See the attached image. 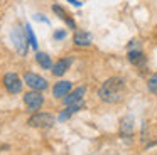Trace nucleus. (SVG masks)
Segmentation results:
<instances>
[{
  "mask_svg": "<svg viewBox=\"0 0 157 155\" xmlns=\"http://www.w3.org/2000/svg\"><path fill=\"white\" fill-rule=\"evenodd\" d=\"M125 79L120 76H112L100 86L98 96L103 103L115 104L125 98Z\"/></svg>",
  "mask_w": 157,
  "mask_h": 155,
  "instance_id": "obj_1",
  "label": "nucleus"
},
{
  "mask_svg": "<svg viewBox=\"0 0 157 155\" xmlns=\"http://www.w3.org/2000/svg\"><path fill=\"white\" fill-rule=\"evenodd\" d=\"M27 123L32 128H49L54 123V116L51 113H36L29 118Z\"/></svg>",
  "mask_w": 157,
  "mask_h": 155,
  "instance_id": "obj_2",
  "label": "nucleus"
},
{
  "mask_svg": "<svg viewBox=\"0 0 157 155\" xmlns=\"http://www.w3.org/2000/svg\"><path fill=\"white\" fill-rule=\"evenodd\" d=\"M22 81H21V78L17 76L15 73H7L4 76V86H5V89H7V93H10V94H19L22 91Z\"/></svg>",
  "mask_w": 157,
  "mask_h": 155,
  "instance_id": "obj_3",
  "label": "nucleus"
},
{
  "mask_svg": "<svg viewBox=\"0 0 157 155\" xmlns=\"http://www.w3.org/2000/svg\"><path fill=\"white\" fill-rule=\"evenodd\" d=\"M24 101L31 111H37L44 104V96L41 94V91L34 89V91H29V93L24 94Z\"/></svg>",
  "mask_w": 157,
  "mask_h": 155,
  "instance_id": "obj_4",
  "label": "nucleus"
},
{
  "mask_svg": "<svg viewBox=\"0 0 157 155\" xmlns=\"http://www.w3.org/2000/svg\"><path fill=\"white\" fill-rule=\"evenodd\" d=\"M24 81L27 83L29 88L37 89V91H44V89H48V86H49L48 81H46L44 78H41L39 74H34V73H25Z\"/></svg>",
  "mask_w": 157,
  "mask_h": 155,
  "instance_id": "obj_5",
  "label": "nucleus"
},
{
  "mask_svg": "<svg viewBox=\"0 0 157 155\" xmlns=\"http://www.w3.org/2000/svg\"><path fill=\"white\" fill-rule=\"evenodd\" d=\"M12 39H14V46L15 49H17V52L21 54V56H25L29 51V46H27V36L24 37V34L21 32V29L19 27H15L14 32H12Z\"/></svg>",
  "mask_w": 157,
  "mask_h": 155,
  "instance_id": "obj_6",
  "label": "nucleus"
},
{
  "mask_svg": "<svg viewBox=\"0 0 157 155\" xmlns=\"http://www.w3.org/2000/svg\"><path fill=\"white\" fill-rule=\"evenodd\" d=\"M127 57H128L130 64H133L135 67H145L147 64V57L140 49H130L127 52Z\"/></svg>",
  "mask_w": 157,
  "mask_h": 155,
  "instance_id": "obj_7",
  "label": "nucleus"
},
{
  "mask_svg": "<svg viewBox=\"0 0 157 155\" xmlns=\"http://www.w3.org/2000/svg\"><path fill=\"white\" fill-rule=\"evenodd\" d=\"M85 93H86V88L85 86L76 88L75 91H69V93L63 98V103H64V104H75V103H78V101H83Z\"/></svg>",
  "mask_w": 157,
  "mask_h": 155,
  "instance_id": "obj_8",
  "label": "nucleus"
},
{
  "mask_svg": "<svg viewBox=\"0 0 157 155\" xmlns=\"http://www.w3.org/2000/svg\"><path fill=\"white\" fill-rule=\"evenodd\" d=\"M73 84L69 83V81H59V83L54 84V88H52V96L54 98H64L66 94L71 91Z\"/></svg>",
  "mask_w": 157,
  "mask_h": 155,
  "instance_id": "obj_9",
  "label": "nucleus"
},
{
  "mask_svg": "<svg viewBox=\"0 0 157 155\" xmlns=\"http://www.w3.org/2000/svg\"><path fill=\"white\" fill-rule=\"evenodd\" d=\"M73 40H75L76 46L88 47V46H91L93 37H91V34H90V32H85V30H78V32L75 34V37H73Z\"/></svg>",
  "mask_w": 157,
  "mask_h": 155,
  "instance_id": "obj_10",
  "label": "nucleus"
},
{
  "mask_svg": "<svg viewBox=\"0 0 157 155\" xmlns=\"http://www.w3.org/2000/svg\"><path fill=\"white\" fill-rule=\"evenodd\" d=\"M71 62H73L71 57H68V59H59L58 62H54L51 67L52 74H54V76H63V74L68 71V67L71 66Z\"/></svg>",
  "mask_w": 157,
  "mask_h": 155,
  "instance_id": "obj_11",
  "label": "nucleus"
},
{
  "mask_svg": "<svg viewBox=\"0 0 157 155\" xmlns=\"http://www.w3.org/2000/svg\"><path fill=\"white\" fill-rule=\"evenodd\" d=\"M83 106H85V103H83V101H78V103H75V104H66V110H64V111H61V115H59V118H58V120H59V121L68 120V118L71 116L73 113L79 111Z\"/></svg>",
  "mask_w": 157,
  "mask_h": 155,
  "instance_id": "obj_12",
  "label": "nucleus"
},
{
  "mask_svg": "<svg viewBox=\"0 0 157 155\" xmlns=\"http://www.w3.org/2000/svg\"><path fill=\"white\" fill-rule=\"evenodd\" d=\"M52 12H54V13H58V15H59V19H63V20H64V22L68 24V25L71 27V29H76V24H75V20H73L69 15H66L64 9H63L61 5H52Z\"/></svg>",
  "mask_w": 157,
  "mask_h": 155,
  "instance_id": "obj_13",
  "label": "nucleus"
},
{
  "mask_svg": "<svg viewBox=\"0 0 157 155\" xmlns=\"http://www.w3.org/2000/svg\"><path fill=\"white\" fill-rule=\"evenodd\" d=\"M36 61L41 64L42 69H51L52 67V61H51V57H49L46 52H37L36 54Z\"/></svg>",
  "mask_w": 157,
  "mask_h": 155,
  "instance_id": "obj_14",
  "label": "nucleus"
},
{
  "mask_svg": "<svg viewBox=\"0 0 157 155\" xmlns=\"http://www.w3.org/2000/svg\"><path fill=\"white\" fill-rule=\"evenodd\" d=\"M132 130H133V118L132 116H127L122 120V135H132Z\"/></svg>",
  "mask_w": 157,
  "mask_h": 155,
  "instance_id": "obj_15",
  "label": "nucleus"
},
{
  "mask_svg": "<svg viewBox=\"0 0 157 155\" xmlns=\"http://www.w3.org/2000/svg\"><path fill=\"white\" fill-rule=\"evenodd\" d=\"M24 30H25V36H27L29 42H31V47H32V49H37V39H36L34 32H32V27L27 24V25L24 27Z\"/></svg>",
  "mask_w": 157,
  "mask_h": 155,
  "instance_id": "obj_16",
  "label": "nucleus"
},
{
  "mask_svg": "<svg viewBox=\"0 0 157 155\" xmlns=\"http://www.w3.org/2000/svg\"><path fill=\"white\" fill-rule=\"evenodd\" d=\"M147 89L152 94H157V73H154L149 78V81H147Z\"/></svg>",
  "mask_w": 157,
  "mask_h": 155,
  "instance_id": "obj_17",
  "label": "nucleus"
},
{
  "mask_svg": "<svg viewBox=\"0 0 157 155\" xmlns=\"http://www.w3.org/2000/svg\"><path fill=\"white\" fill-rule=\"evenodd\" d=\"M130 49H140V44H139V40H130V44L127 46V51H130Z\"/></svg>",
  "mask_w": 157,
  "mask_h": 155,
  "instance_id": "obj_18",
  "label": "nucleus"
},
{
  "mask_svg": "<svg viewBox=\"0 0 157 155\" xmlns=\"http://www.w3.org/2000/svg\"><path fill=\"white\" fill-rule=\"evenodd\" d=\"M64 37H66V32H64V30H58V32H54V39L61 40V39H64Z\"/></svg>",
  "mask_w": 157,
  "mask_h": 155,
  "instance_id": "obj_19",
  "label": "nucleus"
},
{
  "mask_svg": "<svg viewBox=\"0 0 157 155\" xmlns=\"http://www.w3.org/2000/svg\"><path fill=\"white\" fill-rule=\"evenodd\" d=\"M36 20H42V22H46V24H49V20L46 19V17H42V15H36Z\"/></svg>",
  "mask_w": 157,
  "mask_h": 155,
  "instance_id": "obj_20",
  "label": "nucleus"
},
{
  "mask_svg": "<svg viewBox=\"0 0 157 155\" xmlns=\"http://www.w3.org/2000/svg\"><path fill=\"white\" fill-rule=\"evenodd\" d=\"M68 2H71L73 5H76V7H79V5L83 3V2H79V0H68Z\"/></svg>",
  "mask_w": 157,
  "mask_h": 155,
  "instance_id": "obj_21",
  "label": "nucleus"
}]
</instances>
